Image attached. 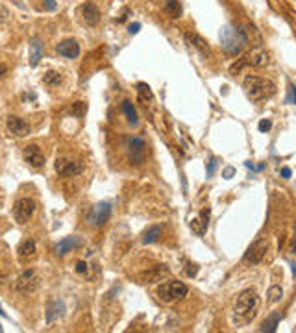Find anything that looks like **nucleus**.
Listing matches in <instances>:
<instances>
[{"label": "nucleus", "mask_w": 296, "mask_h": 333, "mask_svg": "<svg viewBox=\"0 0 296 333\" xmlns=\"http://www.w3.org/2000/svg\"><path fill=\"white\" fill-rule=\"evenodd\" d=\"M41 56H43V43L37 35H34L32 41H30V65L36 67V65L39 63Z\"/></svg>", "instance_id": "nucleus-20"}, {"label": "nucleus", "mask_w": 296, "mask_h": 333, "mask_svg": "<svg viewBox=\"0 0 296 333\" xmlns=\"http://www.w3.org/2000/svg\"><path fill=\"white\" fill-rule=\"evenodd\" d=\"M82 246V239L80 237H65L63 241H59L58 245H56V248H54V252H56V256H65V254H69V252L76 250V248H80Z\"/></svg>", "instance_id": "nucleus-15"}, {"label": "nucleus", "mask_w": 296, "mask_h": 333, "mask_svg": "<svg viewBox=\"0 0 296 333\" xmlns=\"http://www.w3.org/2000/svg\"><path fill=\"white\" fill-rule=\"evenodd\" d=\"M207 222H209V209H204L200 213V218L193 220L191 228L195 230L198 235H204V232H206V228H207Z\"/></svg>", "instance_id": "nucleus-22"}, {"label": "nucleus", "mask_w": 296, "mask_h": 333, "mask_svg": "<svg viewBox=\"0 0 296 333\" xmlns=\"http://www.w3.org/2000/svg\"><path fill=\"white\" fill-rule=\"evenodd\" d=\"M8 17H10V12H8L6 6H0V24L4 23V21H8Z\"/></svg>", "instance_id": "nucleus-35"}, {"label": "nucleus", "mask_w": 296, "mask_h": 333, "mask_svg": "<svg viewBox=\"0 0 296 333\" xmlns=\"http://www.w3.org/2000/svg\"><path fill=\"white\" fill-rule=\"evenodd\" d=\"M8 276H10V270H8L6 265L0 261V283H4L8 280Z\"/></svg>", "instance_id": "nucleus-32"}, {"label": "nucleus", "mask_w": 296, "mask_h": 333, "mask_svg": "<svg viewBox=\"0 0 296 333\" xmlns=\"http://www.w3.org/2000/svg\"><path fill=\"white\" fill-rule=\"evenodd\" d=\"M278 322H279V315L278 313H272V315L268 316L263 324H261V327H259V331H276V327H278Z\"/></svg>", "instance_id": "nucleus-25"}, {"label": "nucleus", "mask_w": 296, "mask_h": 333, "mask_svg": "<svg viewBox=\"0 0 296 333\" xmlns=\"http://www.w3.org/2000/svg\"><path fill=\"white\" fill-rule=\"evenodd\" d=\"M39 287V276L34 269H26L15 281V291L21 294H30Z\"/></svg>", "instance_id": "nucleus-8"}, {"label": "nucleus", "mask_w": 296, "mask_h": 333, "mask_svg": "<svg viewBox=\"0 0 296 333\" xmlns=\"http://www.w3.org/2000/svg\"><path fill=\"white\" fill-rule=\"evenodd\" d=\"M185 41H187V45H189V47L196 48V50H198L202 56H209V54H211V50H209V45L206 43V39H204V37H200L198 34H195V32H187V34H185Z\"/></svg>", "instance_id": "nucleus-16"}, {"label": "nucleus", "mask_w": 296, "mask_h": 333, "mask_svg": "<svg viewBox=\"0 0 296 333\" xmlns=\"http://www.w3.org/2000/svg\"><path fill=\"white\" fill-rule=\"evenodd\" d=\"M128 13H130V10H128V8H124V10H122V13H120V17H117L115 21H117V23H124L126 19H128Z\"/></svg>", "instance_id": "nucleus-36"}, {"label": "nucleus", "mask_w": 296, "mask_h": 333, "mask_svg": "<svg viewBox=\"0 0 296 333\" xmlns=\"http://www.w3.org/2000/svg\"><path fill=\"white\" fill-rule=\"evenodd\" d=\"M8 74V67L6 65H0V78H4Z\"/></svg>", "instance_id": "nucleus-45"}, {"label": "nucleus", "mask_w": 296, "mask_h": 333, "mask_svg": "<svg viewBox=\"0 0 296 333\" xmlns=\"http://www.w3.org/2000/svg\"><path fill=\"white\" fill-rule=\"evenodd\" d=\"M139 30H141V24L135 23V24H130V28H128V32H130V34H137Z\"/></svg>", "instance_id": "nucleus-40"}, {"label": "nucleus", "mask_w": 296, "mask_h": 333, "mask_svg": "<svg viewBox=\"0 0 296 333\" xmlns=\"http://www.w3.org/2000/svg\"><path fill=\"white\" fill-rule=\"evenodd\" d=\"M85 270H87V263H85V261H78V265H76V272L83 274Z\"/></svg>", "instance_id": "nucleus-37"}, {"label": "nucleus", "mask_w": 296, "mask_h": 333, "mask_svg": "<svg viewBox=\"0 0 296 333\" xmlns=\"http://www.w3.org/2000/svg\"><path fill=\"white\" fill-rule=\"evenodd\" d=\"M85 111H87V104L85 102H74L72 104V115L74 117H83Z\"/></svg>", "instance_id": "nucleus-30"}, {"label": "nucleus", "mask_w": 296, "mask_h": 333, "mask_svg": "<svg viewBox=\"0 0 296 333\" xmlns=\"http://www.w3.org/2000/svg\"><path fill=\"white\" fill-rule=\"evenodd\" d=\"M246 167H248V169H252V170H263V169H265V165H257V167H255L252 161H246Z\"/></svg>", "instance_id": "nucleus-41"}, {"label": "nucleus", "mask_w": 296, "mask_h": 333, "mask_svg": "<svg viewBox=\"0 0 296 333\" xmlns=\"http://www.w3.org/2000/svg\"><path fill=\"white\" fill-rule=\"evenodd\" d=\"M56 52L59 56H63V58L74 59L80 56V45L74 39H65V41H61L59 45H56Z\"/></svg>", "instance_id": "nucleus-14"}, {"label": "nucleus", "mask_w": 296, "mask_h": 333, "mask_svg": "<svg viewBox=\"0 0 296 333\" xmlns=\"http://www.w3.org/2000/svg\"><path fill=\"white\" fill-rule=\"evenodd\" d=\"M17 256L23 259V261H30V259H34L37 256V245L34 239H26L23 241L17 248Z\"/></svg>", "instance_id": "nucleus-17"}, {"label": "nucleus", "mask_w": 296, "mask_h": 333, "mask_svg": "<svg viewBox=\"0 0 296 333\" xmlns=\"http://www.w3.org/2000/svg\"><path fill=\"white\" fill-rule=\"evenodd\" d=\"M246 65H248V63H246V58L237 59L235 63H233V65L230 67V72H231V74H237V72H241V70H243L244 67H246Z\"/></svg>", "instance_id": "nucleus-31"}, {"label": "nucleus", "mask_w": 296, "mask_h": 333, "mask_svg": "<svg viewBox=\"0 0 296 333\" xmlns=\"http://www.w3.org/2000/svg\"><path fill=\"white\" fill-rule=\"evenodd\" d=\"M283 298V289L279 285H272L266 292V304H278Z\"/></svg>", "instance_id": "nucleus-24"}, {"label": "nucleus", "mask_w": 296, "mask_h": 333, "mask_svg": "<svg viewBox=\"0 0 296 333\" xmlns=\"http://www.w3.org/2000/svg\"><path fill=\"white\" fill-rule=\"evenodd\" d=\"M187 267H189V269H187V276H189V278L196 276V272H198V267H196V265H187Z\"/></svg>", "instance_id": "nucleus-38"}, {"label": "nucleus", "mask_w": 296, "mask_h": 333, "mask_svg": "<svg viewBox=\"0 0 296 333\" xmlns=\"http://www.w3.org/2000/svg\"><path fill=\"white\" fill-rule=\"evenodd\" d=\"M244 58H246V63L254 65V67H265V65H268V54L263 48H255V50H252Z\"/></svg>", "instance_id": "nucleus-19"}, {"label": "nucleus", "mask_w": 296, "mask_h": 333, "mask_svg": "<svg viewBox=\"0 0 296 333\" xmlns=\"http://www.w3.org/2000/svg\"><path fill=\"white\" fill-rule=\"evenodd\" d=\"M165 276H169V269H167V265H158L154 267L152 270H148L144 274L141 276L142 283H156V281H161Z\"/></svg>", "instance_id": "nucleus-18"}, {"label": "nucleus", "mask_w": 296, "mask_h": 333, "mask_svg": "<svg viewBox=\"0 0 296 333\" xmlns=\"http://www.w3.org/2000/svg\"><path fill=\"white\" fill-rule=\"evenodd\" d=\"M259 311V294L255 289H244L233 305V324L235 326H246L254 320Z\"/></svg>", "instance_id": "nucleus-1"}, {"label": "nucleus", "mask_w": 296, "mask_h": 333, "mask_svg": "<svg viewBox=\"0 0 296 333\" xmlns=\"http://www.w3.org/2000/svg\"><path fill=\"white\" fill-rule=\"evenodd\" d=\"M137 94H139V98L144 100V102L154 98V94H152V91H150V87H148L146 83H137Z\"/></svg>", "instance_id": "nucleus-29"}, {"label": "nucleus", "mask_w": 296, "mask_h": 333, "mask_svg": "<svg viewBox=\"0 0 296 333\" xmlns=\"http://www.w3.org/2000/svg\"><path fill=\"white\" fill-rule=\"evenodd\" d=\"M266 252H268V241L265 237H259L248 246V250L244 252L243 261L248 265H259L265 259Z\"/></svg>", "instance_id": "nucleus-5"}, {"label": "nucleus", "mask_w": 296, "mask_h": 333, "mask_svg": "<svg viewBox=\"0 0 296 333\" xmlns=\"http://www.w3.org/2000/svg\"><path fill=\"white\" fill-rule=\"evenodd\" d=\"M233 174H235V169H231V167H228V169L224 170V174H222V176H224V178H231V176H233Z\"/></svg>", "instance_id": "nucleus-43"}, {"label": "nucleus", "mask_w": 296, "mask_h": 333, "mask_svg": "<svg viewBox=\"0 0 296 333\" xmlns=\"http://www.w3.org/2000/svg\"><path fill=\"white\" fill-rule=\"evenodd\" d=\"M122 109H124L126 117H128V123L137 124V111L133 109V105H131L130 100H124V102H122Z\"/></svg>", "instance_id": "nucleus-27"}, {"label": "nucleus", "mask_w": 296, "mask_h": 333, "mask_svg": "<svg viewBox=\"0 0 296 333\" xmlns=\"http://www.w3.org/2000/svg\"><path fill=\"white\" fill-rule=\"evenodd\" d=\"M56 172L63 178H72L83 172V163L80 161H71L67 158H58L56 159Z\"/></svg>", "instance_id": "nucleus-10"}, {"label": "nucleus", "mask_w": 296, "mask_h": 333, "mask_svg": "<svg viewBox=\"0 0 296 333\" xmlns=\"http://www.w3.org/2000/svg\"><path fill=\"white\" fill-rule=\"evenodd\" d=\"M24 159L26 163H30L34 169H41L45 165V156H43L41 148L37 145H28L24 148Z\"/></svg>", "instance_id": "nucleus-12"}, {"label": "nucleus", "mask_w": 296, "mask_h": 333, "mask_svg": "<svg viewBox=\"0 0 296 333\" xmlns=\"http://www.w3.org/2000/svg\"><path fill=\"white\" fill-rule=\"evenodd\" d=\"M220 43H222V48H224L226 54L237 56L248 45V37L244 34V30H241L239 26L226 24L224 28L220 30Z\"/></svg>", "instance_id": "nucleus-2"}, {"label": "nucleus", "mask_w": 296, "mask_h": 333, "mask_svg": "<svg viewBox=\"0 0 296 333\" xmlns=\"http://www.w3.org/2000/svg\"><path fill=\"white\" fill-rule=\"evenodd\" d=\"M270 128H272V123H270V121L263 119V121L259 123V132H268Z\"/></svg>", "instance_id": "nucleus-34"}, {"label": "nucleus", "mask_w": 296, "mask_h": 333, "mask_svg": "<svg viewBox=\"0 0 296 333\" xmlns=\"http://www.w3.org/2000/svg\"><path fill=\"white\" fill-rule=\"evenodd\" d=\"M217 165H219V161H217L215 158L209 161V169H207V176H209V178L215 174V170H217Z\"/></svg>", "instance_id": "nucleus-33"}, {"label": "nucleus", "mask_w": 296, "mask_h": 333, "mask_svg": "<svg viewBox=\"0 0 296 333\" xmlns=\"http://www.w3.org/2000/svg\"><path fill=\"white\" fill-rule=\"evenodd\" d=\"M243 87H244L246 96H248L250 100H254V102H261V100L270 98V96L276 93V85H274L270 80L261 78V76H252V74L244 78Z\"/></svg>", "instance_id": "nucleus-3"}, {"label": "nucleus", "mask_w": 296, "mask_h": 333, "mask_svg": "<svg viewBox=\"0 0 296 333\" xmlns=\"http://www.w3.org/2000/svg\"><path fill=\"white\" fill-rule=\"evenodd\" d=\"M290 174H292V172H290V169H287V167H283V169H281V176H283L285 180H287V178H290Z\"/></svg>", "instance_id": "nucleus-44"}, {"label": "nucleus", "mask_w": 296, "mask_h": 333, "mask_svg": "<svg viewBox=\"0 0 296 333\" xmlns=\"http://www.w3.org/2000/svg\"><path fill=\"white\" fill-rule=\"evenodd\" d=\"M65 313V304L63 302H50L47 311V324H54V322L61 318Z\"/></svg>", "instance_id": "nucleus-21"}, {"label": "nucleus", "mask_w": 296, "mask_h": 333, "mask_svg": "<svg viewBox=\"0 0 296 333\" xmlns=\"http://www.w3.org/2000/svg\"><path fill=\"white\" fill-rule=\"evenodd\" d=\"M109 216H111V204L109 202H100V204H96L91 209V213L87 215V222L93 228H102L109 220Z\"/></svg>", "instance_id": "nucleus-9"}, {"label": "nucleus", "mask_w": 296, "mask_h": 333, "mask_svg": "<svg viewBox=\"0 0 296 333\" xmlns=\"http://www.w3.org/2000/svg\"><path fill=\"white\" fill-rule=\"evenodd\" d=\"M82 19L83 23L89 24V26H96L100 23V10L96 6L95 2H85L82 6Z\"/></svg>", "instance_id": "nucleus-13"}, {"label": "nucleus", "mask_w": 296, "mask_h": 333, "mask_svg": "<svg viewBox=\"0 0 296 333\" xmlns=\"http://www.w3.org/2000/svg\"><path fill=\"white\" fill-rule=\"evenodd\" d=\"M34 213H36V202L32 198H19L13 204V218L19 224H26L34 216Z\"/></svg>", "instance_id": "nucleus-7"}, {"label": "nucleus", "mask_w": 296, "mask_h": 333, "mask_svg": "<svg viewBox=\"0 0 296 333\" xmlns=\"http://www.w3.org/2000/svg\"><path fill=\"white\" fill-rule=\"evenodd\" d=\"M126 150L128 158L133 165H142L146 159V143L141 137H128L126 141Z\"/></svg>", "instance_id": "nucleus-6"}, {"label": "nucleus", "mask_w": 296, "mask_h": 333, "mask_svg": "<svg viewBox=\"0 0 296 333\" xmlns=\"http://www.w3.org/2000/svg\"><path fill=\"white\" fill-rule=\"evenodd\" d=\"M43 82L47 83V85H59L61 83V74L59 72H56V70H48L47 74H45V78H43Z\"/></svg>", "instance_id": "nucleus-28"}, {"label": "nucleus", "mask_w": 296, "mask_h": 333, "mask_svg": "<svg viewBox=\"0 0 296 333\" xmlns=\"http://www.w3.org/2000/svg\"><path fill=\"white\" fill-rule=\"evenodd\" d=\"M289 104H294V87L292 85H289Z\"/></svg>", "instance_id": "nucleus-42"}, {"label": "nucleus", "mask_w": 296, "mask_h": 333, "mask_svg": "<svg viewBox=\"0 0 296 333\" xmlns=\"http://www.w3.org/2000/svg\"><path fill=\"white\" fill-rule=\"evenodd\" d=\"M167 12H169V15H171L172 19L182 17V6H180V2H178V0H167Z\"/></svg>", "instance_id": "nucleus-26"}, {"label": "nucleus", "mask_w": 296, "mask_h": 333, "mask_svg": "<svg viewBox=\"0 0 296 333\" xmlns=\"http://www.w3.org/2000/svg\"><path fill=\"white\" fill-rule=\"evenodd\" d=\"M45 10L54 12V10H56V2H54V0H45Z\"/></svg>", "instance_id": "nucleus-39"}, {"label": "nucleus", "mask_w": 296, "mask_h": 333, "mask_svg": "<svg viewBox=\"0 0 296 333\" xmlns=\"http://www.w3.org/2000/svg\"><path fill=\"white\" fill-rule=\"evenodd\" d=\"M189 294V287L185 285L184 281H176L171 280L163 283V285L158 289V298L165 304H172V302H178V300H184L185 296Z\"/></svg>", "instance_id": "nucleus-4"}, {"label": "nucleus", "mask_w": 296, "mask_h": 333, "mask_svg": "<svg viewBox=\"0 0 296 333\" xmlns=\"http://www.w3.org/2000/svg\"><path fill=\"white\" fill-rule=\"evenodd\" d=\"M161 226H152V228H148L146 232H144V235H142V243L144 245H152V243H158L161 237Z\"/></svg>", "instance_id": "nucleus-23"}, {"label": "nucleus", "mask_w": 296, "mask_h": 333, "mask_svg": "<svg viewBox=\"0 0 296 333\" xmlns=\"http://www.w3.org/2000/svg\"><path fill=\"white\" fill-rule=\"evenodd\" d=\"M6 128H8V132L12 135H15V137H26V135L32 132L30 124L26 123V121H23L21 117H15V115H10V117H8Z\"/></svg>", "instance_id": "nucleus-11"}]
</instances>
